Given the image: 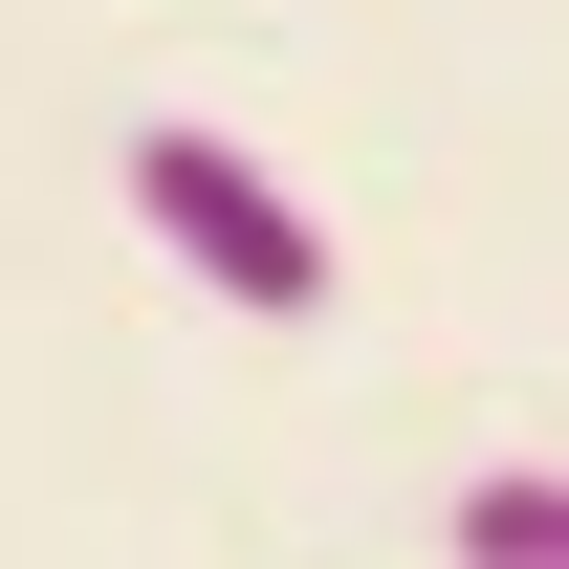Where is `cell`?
<instances>
[{"mask_svg": "<svg viewBox=\"0 0 569 569\" xmlns=\"http://www.w3.org/2000/svg\"><path fill=\"white\" fill-rule=\"evenodd\" d=\"M460 569H569V460H503V482H460Z\"/></svg>", "mask_w": 569, "mask_h": 569, "instance_id": "cell-2", "label": "cell"}, {"mask_svg": "<svg viewBox=\"0 0 569 569\" xmlns=\"http://www.w3.org/2000/svg\"><path fill=\"white\" fill-rule=\"evenodd\" d=\"M132 219L241 307V329H307V307H329V219L284 198L263 153H219V132H132Z\"/></svg>", "mask_w": 569, "mask_h": 569, "instance_id": "cell-1", "label": "cell"}]
</instances>
